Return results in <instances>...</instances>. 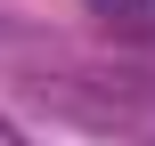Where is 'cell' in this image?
<instances>
[{"instance_id":"cell-1","label":"cell","mask_w":155,"mask_h":146,"mask_svg":"<svg viewBox=\"0 0 155 146\" xmlns=\"http://www.w3.org/2000/svg\"><path fill=\"white\" fill-rule=\"evenodd\" d=\"M106 24H123V33H155V0H90Z\"/></svg>"}]
</instances>
